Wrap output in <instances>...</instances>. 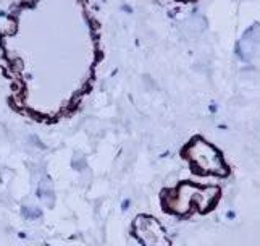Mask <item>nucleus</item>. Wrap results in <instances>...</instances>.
I'll return each mask as SVG.
<instances>
[{
    "instance_id": "obj_4",
    "label": "nucleus",
    "mask_w": 260,
    "mask_h": 246,
    "mask_svg": "<svg viewBox=\"0 0 260 246\" xmlns=\"http://www.w3.org/2000/svg\"><path fill=\"white\" fill-rule=\"evenodd\" d=\"M131 235L142 246H172L162 222L149 214H139L131 224Z\"/></svg>"
},
{
    "instance_id": "obj_3",
    "label": "nucleus",
    "mask_w": 260,
    "mask_h": 246,
    "mask_svg": "<svg viewBox=\"0 0 260 246\" xmlns=\"http://www.w3.org/2000/svg\"><path fill=\"white\" fill-rule=\"evenodd\" d=\"M181 159L189 166L191 172L199 177H220L226 178L231 169L223 152L202 136H194L181 149Z\"/></svg>"
},
{
    "instance_id": "obj_1",
    "label": "nucleus",
    "mask_w": 260,
    "mask_h": 246,
    "mask_svg": "<svg viewBox=\"0 0 260 246\" xmlns=\"http://www.w3.org/2000/svg\"><path fill=\"white\" fill-rule=\"evenodd\" d=\"M97 52L84 0H18L0 28L10 107L42 123L73 114L89 89Z\"/></svg>"
},
{
    "instance_id": "obj_2",
    "label": "nucleus",
    "mask_w": 260,
    "mask_h": 246,
    "mask_svg": "<svg viewBox=\"0 0 260 246\" xmlns=\"http://www.w3.org/2000/svg\"><path fill=\"white\" fill-rule=\"evenodd\" d=\"M223 191L215 185H197L192 181H179L173 188H165L160 193V206L168 215L191 218L192 215H207L215 211L221 201Z\"/></svg>"
}]
</instances>
